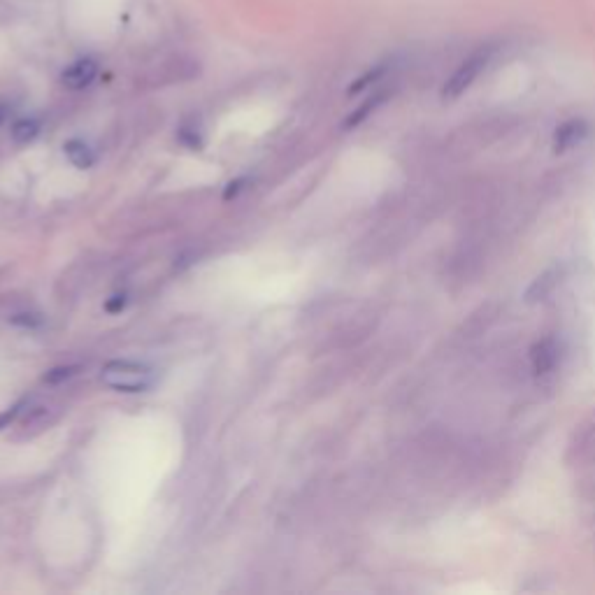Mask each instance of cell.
<instances>
[{"label":"cell","instance_id":"cell-1","mask_svg":"<svg viewBox=\"0 0 595 595\" xmlns=\"http://www.w3.org/2000/svg\"><path fill=\"white\" fill-rule=\"evenodd\" d=\"M498 47L486 42V45H479L475 52H472L468 59H465L461 66H458L447 82L442 86V100H458L465 91H470V86L475 84L486 68L491 66L493 56H496Z\"/></svg>","mask_w":595,"mask_h":595},{"label":"cell","instance_id":"cell-2","mask_svg":"<svg viewBox=\"0 0 595 595\" xmlns=\"http://www.w3.org/2000/svg\"><path fill=\"white\" fill-rule=\"evenodd\" d=\"M107 389L119 393H142L154 384V372L138 361H110L100 372Z\"/></svg>","mask_w":595,"mask_h":595},{"label":"cell","instance_id":"cell-3","mask_svg":"<svg viewBox=\"0 0 595 595\" xmlns=\"http://www.w3.org/2000/svg\"><path fill=\"white\" fill-rule=\"evenodd\" d=\"M565 279V265H549L537 275L533 282L523 291V303L526 305H540L544 300L554 296V291L563 284Z\"/></svg>","mask_w":595,"mask_h":595},{"label":"cell","instance_id":"cell-4","mask_svg":"<svg viewBox=\"0 0 595 595\" xmlns=\"http://www.w3.org/2000/svg\"><path fill=\"white\" fill-rule=\"evenodd\" d=\"M572 468H595V424L579 430L568 449Z\"/></svg>","mask_w":595,"mask_h":595},{"label":"cell","instance_id":"cell-5","mask_svg":"<svg viewBox=\"0 0 595 595\" xmlns=\"http://www.w3.org/2000/svg\"><path fill=\"white\" fill-rule=\"evenodd\" d=\"M558 358H561V347L556 338H542L530 347V368L537 377L549 375L558 365Z\"/></svg>","mask_w":595,"mask_h":595},{"label":"cell","instance_id":"cell-6","mask_svg":"<svg viewBox=\"0 0 595 595\" xmlns=\"http://www.w3.org/2000/svg\"><path fill=\"white\" fill-rule=\"evenodd\" d=\"M589 131H591V126L586 124L584 119L563 121V124L558 126L554 133V152L565 154V152H570V149L579 147L586 138H589Z\"/></svg>","mask_w":595,"mask_h":595},{"label":"cell","instance_id":"cell-7","mask_svg":"<svg viewBox=\"0 0 595 595\" xmlns=\"http://www.w3.org/2000/svg\"><path fill=\"white\" fill-rule=\"evenodd\" d=\"M98 75V63L93 59H80L75 61L73 66L66 68V73H63L61 82L63 86H68V89H86L93 80H96Z\"/></svg>","mask_w":595,"mask_h":595},{"label":"cell","instance_id":"cell-8","mask_svg":"<svg viewBox=\"0 0 595 595\" xmlns=\"http://www.w3.org/2000/svg\"><path fill=\"white\" fill-rule=\"evenodd\" d=\"M496 321V305L479 307L475 314H470V319L463 324V338H477L482 335Z\"/></svg>","mask_w":595,"mask_h":595},{"label":"cell","instance_id":"cell-9","mask_svg":"<svg viewBox=\"0 0 595 595\" xmlns=\"http://www.w3.org/2000/svg\"><path fill=\"white\" fill-rule=\"evenodd\" d=\"M66 156L75 168H91L93 166L91 149L86 147L82 140H70L66 145Z\"/></svg>","mask_w":595,"mask_h":595},{"label":"cell","instance_id":"cell-10","mask_svg":"<svg viewBox=\"0 0 595 595\" xmlns=\"http://www.w3.org/2000/svg\"><path fill=\"white\" fill-rule=\"evenodd\" d=\"M40 133V124L35 119H19L17 124L12 126V140L19 142V145H26V142L35 140V135Z\"/></svg>","mask_w":595,"mask_h":595},{"label":"cell","instance_id":"cell-11","mask_svg":"<svg viewBox=\"0 0 595 595\" xmlns=\"http://www.w3.org/2000/svg\"><path fill=\"white\" fill-rule=\"evenodd\" d=\"M384 98H386V96H384V93H377V96H372V98L368 100V103H365V105H361V107H358V110H356L354 114H351V117L347 119V128H351V126H358V124H361V121H363L365 117H368V114H370L372 110H375V107H377V105H382V103H384Z\"/></svg>","mask_w":595,"mask_h":595},{"label":"cell","instance_id":"cell-12","mask_svg":"<svg viewBox=\"0 0 595 595\" xmlns=\"http://www.w3.org/2000/svg\"><path fill=\"white\" fill-rule=\"evenodd\" d=\"M75 372H77L75 365H68V368H54V370H49L47 375H45V382L47 384H59V382H63V379L73 377Z\"/></svg>","mask_w":595,"mask_h":595},{"label":"cell","instance_id":"cell-13","mask_svg":"<svg viewBox=\"0 0 595 595\" xmlns=\"http://www.w3.org/2000/svg\"><path fill=\"white\" fill-rule=\"evenodd\" d=\"M126 307V296H112V300H107L105 310L107 312H121Z\"/></svg>","mask_w":595,"mask_h":595},{"label":"cell","instance_id":"cell-14","mask_svg":"<svg viewBox=\"0 0 595 595\" xmlns=\"http://www.w3.org/2000/svg\"><path fill=\"white\" fill-rule=\"evenodd\" d=\"M242 184H245V179H238V182H231V184H228V189H226V193H224V198H226V200H231V198L238 196L240 189H242Z\"/></svg>","mask_w":595,"mask_h":595},{"label":"cell","instance_id":"cell-15","mask_svg":"<svg viewBox=\"0 0 595 595\" xmlns=\"http://www.w3.org/2000/svg\"><path fill=\"white\" fill-rule=\"evenodd\" d=\"M17 414H19V405H17V407H12V410H10V412L0 414V428H3L5 424H10V421H12L14 417H17Z\"/></svg>","mask_w":595,"mask_h":595},{"label":"cell","instance_id":"cell-16","mask_svg":"<svg viewBox=\"0 0 595 595\" xmlns=\"http://www.w3.org/2000/svg\"><path fill=\"white\" fill-rule=\"evenodd\" d=\"M5 117H7V105H3V103H0V126H3V121H5Z\"/></svg>","mask_w":595,"mask_h":595}]
</instances>
